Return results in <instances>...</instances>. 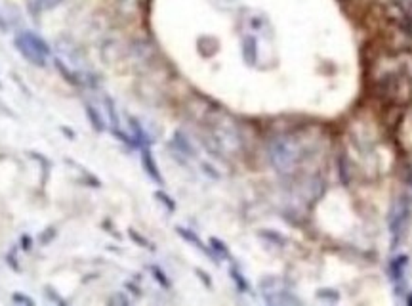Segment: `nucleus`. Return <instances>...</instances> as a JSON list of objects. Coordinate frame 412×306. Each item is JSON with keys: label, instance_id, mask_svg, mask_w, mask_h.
I'll return each instance as SVG.
<instances>
[{"label": "nucleus", "instance_id": "3", "mask_svg": "<svg viewBox=\"0 0 412 306\" xmlns=\"http://www.w3.org/2000/svg\"><path fill=\"white\" fill-rule=\"evenodd\" d=\"M17 48L24 54L29 62H32L35 65H44L46 64V56L50 54L48 44L42 39H39L37 35L32 33H25L17 39Z\"/></svg>", "mask_w": 412, "mask_h": 306}, {"label": "nucleus", "instance_id": "1", "mask_svg": "<svg viewBox=\"0 0 412 306\" xmlns=\"http://www.w3.org/2000/svg\"><path fill=\"white\" fill-rule=\"evenodd\" d=\"M412 218V205L409 195H401L397 197L393 203V209L389 215V230H391V242L393 247L403 242L406 234H409V226H411Z\"/></svg>", "mask_w": 412, "mask_h": 306}, {"label": "nucleus", "instance_id": "2", "mask_svg": "<svg viewBox=\"0 0 412 306\" xmlns=\"http://www.w3.org/2000/svg\"><path fill=\"white\" fill-rule=\"evenodd\" d=\"M270 159L273 167L281 172L292 170L300 161V147L294 140L288 138H279L270 147Z\"/></svg>", "mask_w": 412, "mask_h": 306}, {"label": "nucleus", "instance_id": "5", "mask_svg": "<svg viewBox=\"0 0 412 306\" xmlns=\"http://www.w3.org/2000/svg\"><path fill=\"white\" fill-rule=\"evenodd\" d=\"M86 115L92 119V125H94L95 130H103V119L97 115V111L94 109V105H86Z\"/></svg>", "mask_w": 412, "mask_h": 306}, {"label": "nucleus", "instance_id": "4", "mask_svg": "<svg viewBox=\"0 0 412 306\" xmlns=\"http://www.w3.org/2000/svg\"><path fill=\"white\" fill-rule=\"evenodd\" d=\"M142 157H143V165H145L147 172H149L151 177L155 178V180H157V182L160 184V182H162V178H160L159 170H157V165H155V163H153V159H151V153L147 152V150H143Z\"/></svg>", "mask_w": 412, "mask_h": 306}, {"label": "nucleus", "instance_id": "6", "mask_svg": "<svg viewBox=\"0 0 412 306\" xmlns=\"http://www.w3.org/2000/svg\"><path fill=\"white\" fill-rule=\"evenodd\" d=\"M14 300H17V303H27V305H32V300H31V298L21 297V295H14Z\"/></svg>", "mask_w": 412, "mask_h": 306}]
</instances>
